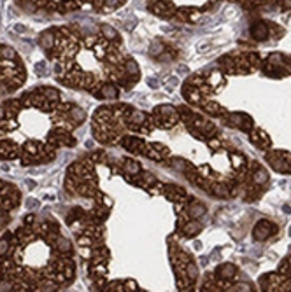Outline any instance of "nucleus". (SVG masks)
Listing matches in <instances>:
<instances>
[{
	"mask_svg": "<svg viewBox=\"0 0 291 292\" xmlns=\"http://www.w3.org/2000/svg\"><path fill=\"white\" fill-rule=\"evenodd\" d=\"M272 231H274L272 224L267 222V220H261V222H258V226L254 228V238H256V240H265V238H269Z\"/></svg>",
	"mask_w": 291,
	"mask_h": 292,
	"instance_id": "7ed1b4c3",
	"label": "nucleus"
},
{
	"mask_svg": "<svg viewBox=\"0 0 291 292\" xmlns=\"http://www.w3.org/2000/svg\"><path fill=\"white\" fill-rule=\"evenodd\" d=\"M9 222V215L6 214V210H0V230H4V226H7Z\"/></svg>",
	"mask_w": 291,
	"mask_h": 292,
	"instance_id": "dca6fc26",
	"label": "nucleus"
},
{
	"mask_svg": "<svg viewBox=\"0 0 291 292\" xmlns=\"http://www.w3.org/2000/svg\"><path fill=\"white\" fill-rule=\"evenodd\" d=\"M39 91L44 94L46 100L53 102V104H58V102H60V93H58L56 89H53V88H39Z\"/></svg>",
	"mask_w": 291,
	"mask_h": 292,
	"instance_id": "423d86ee",
	"label": "nucleus"
},
{
	"mask_svg": "<svg viewBox=\"0 0 291 292\" xmlns=\"http://www.w3.org/2000/svg\"><path fill=\"white\" fill-rule=\"evenodd\" d=\"M230 119H231V123L237 124L241 129H246V132L251 128V126H253V123H251V121H249V117H247V116H242V114H231Z\"/></svg>",
	"mask_w": 291,
	"mask_h": 292,
	"instance_id": "39448f33",
	"label": "nucleus"
},
{
	"mask_svg": "<svg viewBox=\"0 0 291 292\" xmlns=\"http://www.w3.org/2000/svg\"><path fill=\"white\" fill-rule=\"evenodd\" d=\"M127 70H128V74H133V76H139V69H137L135 61H128V63H127Z\"/></svg>",
	"mask_w": 291,
	"mask_h": 292,
	"instance_id": "f3484780",
	"label": "nucleus"
},
{
	"mask_svg": "<svg viewBox=\"0 0 291 292\" xmlns=\"http://www.w3.org/2000/svg\"><path fill=\"white\" fill-rule=\"evenodd\" d=\"M54 44H56V37H53V34H42L41 37V46L44 47V49H53Z\"/></svg>",
	"mask_w": 291,
	"mask_h": 292,
	"instance_id": "6e6552de",
	"label": "nucleus"
},
{
	"mask_svg": "<svg viewBox=\"0 0 291 292\" xmlns=\"http://www.w3.org/2000/svg\"><path fill=\"white\" fill-rule=\"evenodd\" d=\"M218 277L221 278H234L235 277V266L231 264H223L218 268Z\"/></svg>",
	"mask_w": 291,
	"mask_h": 292,
	"instance_id": "0eeeda50",
	"label": "nucleus"
},
{
	"mask_svg": "<svg viewBox=\"0 0 291 292\" xmlns=\"http://www.w3.org/2000/svg\"><path fill=\"white\" fill-rule=\"evenodd\" d=\"M284 7H291V0H284Z\"/></svg>",
	"mask_w": 291,
	"mask_h": 292,
	"instance_id": "aec40b11",
	"label": "nucleus"
},
{
	"mask_svg": "<svg viewBox=\"0 0 291 292\" xmlns=\"http://www.w3.org/2000/svg\"><path fill=\"white\" fill-rule=\"evenodd\" d=\"M200 231V224L198 222H190V224H186V226H184V235L186 236H195L196 233Z\"/></svg>",
	"mask_w": 291,
	"mask_h": 292,
	"instance_id": "9d476101",
	"label": "nucleus"
},
{
	"mask_svg": "<svg viewBox=\"0 0 291 292\" xmlns=\"http://www.w3.org/2000/svg\"><path fill=\"white\" fill-rule=\"evenodd\" d=\"M125 168H127L128 173H137L139 172V165L135 161H125Z\"/></svg>",
	"mask_w": 291,
	"mask_h": 292,
	"instance_id": "4468645a",
	"label": "nucleus"
},
{
	"mask_svg": "<svg viewBox=\"0 0 291 292\" xmlns=\"http://www.w3.org/2000/svg\"><path fill=\"white\" fill-rule=\"evenodd\" d=\"M67 119H69L74 126L81 124L82 121L86 119V112L81 107H77V105H72V107L69 109V112H67Z\"/></svg>",
	"mask_w": 291,
	"mask_h": 292,
	"instance_id": "f03ea898",
	"label": "nucleus"
},
{
	"mask_svg": "<svg viewBox=\"0 0 291 292\" xmlns=\"http://www.w3.org/2000/svg\"><path fill=\"white\" fill-rule=\"evenodd\" d=\"M253 142H254V144H259V145H261V147H269V144H270V142H269V137H267L263 132L256 133V135L253 137Z\"/></svg>",
	"mask_w": 291,
	"mask_h": 292,
	"instance_id": "f8f14e48",
	"label": "nucleus"
},
{
	"mask_svg": "<svg viewBox=\"0 0 291 292\" xmlns=\"http://www.w3.org/2000/svg\"><path fill=\"white\" fill-rule=\"evenodd\" d=\"M253 177H254V182H256V184H265L267 180H269V177H267V172H265V170H261V168L254 170Z\"/></svg>",
	"mask_w": 291,
	"mask_h": 292,
	"instance_id": "9b49d317",
	"label": "nucleus"
},
{
	"mask_svg": "<svg viewBox=\"0 0 291 292\" xmlns=\"http://www.w3.org/2000/svg\"><path fill=\"white\" fill-rule=\"evenodd\" d=\"M203 212H206V210H203L202 205H196V207H191L190 210H188V215L193 217V219H195V217H200V215H202Z\"/></svg>",
	"mask_w": 291,
	"mask_h": 292,
	"instance_id": "ddd939ff",
	"label": "nucleus"
},
{
	"mask_svg": "<svg viewBox=\"0 0 291 292\" xmlns=\"http://www.w3.org/2000/svg\"><path fill=\"white\" fill-rule=\"evenodd\" d=\"M4 117H6V109H4V107H0V121H2Z\"/></svg>",
	"mask_w": 291,
	"mask_h": 292,
	"instance_id": "6ab92c4d",
	"label": "nucleus"
},
{
	"mask_svg": "<svg viewBox=\"0 0 291 292\" xmlns=\"http://www.w3.org/2000/svg\"><path fill=\"white\" fill-rule=\"evenodd\" d=\"M209 84H211V88H214L216 84H221V74H218V72L211 74V77H209Z\"/></svg>",
	"mask_w": 291,
	"mask_h": 292,
	"instance_id": "2eb2a0df",
	"label": "nucleus"
},
{
	"mask_svg": "<svg viewBox=\"0 0 291 292\" xmlns=\"http://www.w3.org/2000/svg\"><path fill=\"white\" fill-rule=\"evenodd\" d=\"M102 31H104L105 35H107V39H116V31H114L111 26H102Z\"/></svg>",
	"mask_w": 291,
	"mask_h": 292,
	"instance_id": "a211bd4d",
	"label": "nucleus"
},
{
	"mask_svg": "<svg viewBox=\"0 0 291 292\" xmlns=\"http://www.w3.org/2000/svg\"><path fill=\"white\" fill-rule=\"evenodd\" d=\"M100 93H102V94H98V96H104V98H116L118 89L114 88L112 84H104V86H100Z\"/></svg>",
	"mask_w": 291,
	"mask_h": 292,
	"instance_id": "1a4fd4ad",
	"label": "nucleus"
},
{
	"mask_svg": "<svg viewBox=\"0 0 291 292\" xmlns=\"http://www.w3.org/2000/svg\"><path fill=\"white\" fill-rule=\"evenodd\" d=\"M251 34H253L254 39H259V41H265L267 37L270 35V26L265 25V23H254L253 28H251Z\"/></svg>",
	"mask_w": 291,
	"mask_h": 292,
	"instance_id": "20e7f679",
	"label": "nucleus"
},
{
	"mask_svg": "<svg viewBox=\"0 0 291 292\" xmlns=\"http://www.w3.org/2000/svg\"><path fill=\"white\" fill-rule=\"evenodd\" d=\"M19 154V147L11 140H0V157L2 159H14Z\"/></svg>",
	"mask_w": 291,
	"mask_h": 292,
	"instance_id": "f257e3e1",
	"label": "nucleus"
}]
</instances>
